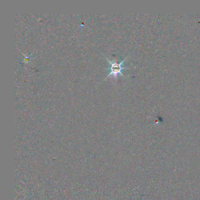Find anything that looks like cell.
Wrapping results in <instances>:
<instances>
[{"label": "cell", "mask_w": 200, "mask_h": 200, "mask_svg": "<svg viewBox=\"0 0 200 200\" xmlns=\"http://www.w3.org/2000/svg\"><path fill=\"white\" fill-rule=\"evenodd\" d=\"M121 63H120V64L114 63L113 65H112V72H113V73H117V72H120L121 69H122Z\"/></svg>", "instance_id": "cell-1"}]
</instances>
